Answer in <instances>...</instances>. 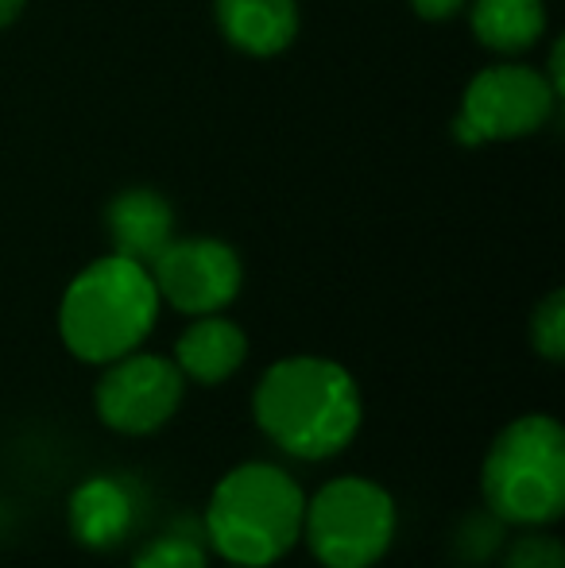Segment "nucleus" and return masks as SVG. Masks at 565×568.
Listing matches in <instances>:
<instances>
[{
  "mask_svg": "<svg viewBox=\"0 0 565 568\" xmlns=\"http://www.w3.org/2000/svg\"><path fill=\"white\" fill-rule=\"evenodd\" d=\"M252 414L275 449L299 460H330L353 445L364 403L356 379L337 359L286 356L260 375Z\"/></svg>",
  "mask_w": 565,
  "mask_h": 568,
  "instance_id": "f257e3e1",
  "label": "nucleus"
},
{
  "mask_svg": "<svg viewBox=\"0 0 565 568\" xmlns=\"http://www.w3.org/2000/svg\"><path fill=\"white\" fill-rule=\"evenodd\" d=\"M302 510L306 495L286 468L268 460L236 464L218 479L205 503V546L229 565L268 568L302 541Z\"/></svg>",
  "mask_w": 565,
  "mask_h": 568,
  "instance_id": "f03ea898",
  "label": "nucleus"
},
{
  "mask_svg": "<svg viewBox=\"0 0 565 568\" xmlns=\"http://www.w3.org/2000/svg\"><path fill=\"white\" fill-rule=\"evenodd\" d=\"M151 271L124 255H101L70 278L59 302V337L82 364L105 367L137 352L159 322Z\"/></svg>",
  "mask_w": 565,
  "mask_h": 568,
  "instance_id": "7ed1b4c3",
  "label": "nucleus"
},
{
  "mask_svg": "<svg viewBox=\"0 0 565 568\" xmlns=\"http://www.w3.org/2000/svg\"><path fill=\"white\" fill-rule=\"evenodd\" d=\"M484 507L504 526H554L565 510V429L523 414L496 434L481 468Z\"/></svg>",
  "mask_w": 565,
  "mask_h": 568,
  "instance_id": "20e7f679",
  "label": "nucleus"
},
{
  "mask_svg": "<svg viewBox=\"0 0 565 568\" xmlns=\"http://www.w3.org/2000/svg\"><path fill=\"white\" fill-rule=\"evenodd\" d=\"M395 526L392 491L369 476L330 479L302 510V541L322 568H372L392 549Z\"/></svg>",
  "mask_w": 565,
  "mask_h": 568,
  "instance_id": "39448f33",
  "label": "nucleus"
},
{
  "mask_svg": "<svg viewBox=\"0 0 565 568\" xmlns=\"http://www.w3.org/2000/svg\"><path fill=\"white\" fill-rule=\"evenodd\" d=\"M558 105V90L551 78L523 62L484 67L461 93V109L453 116V140L465 148L481 143H507L535 135L546 128Z\"/></svg>",
  "mask_w": 565,
  "mask_h": 568,
  "instance_id": "423d86ee",
  "label": "nucleus"
},
{
  "mask_svg": "<svg viewBox=\"0 0 565 568\" xmlns=\"http://www.w3.org/2000/svg\"><path fill=\"white\" fill-rule=\"evenodd\" d=\"M182 390H186V379H182L174 359L137 348L121 359H109L98 387H93V406L109 429L143 437L174 418Z\"/></svg>",
  "mask_w": 565,
  "mask_h": 568,
  "instance_id": "0eeeda50",
  "label": "nucleus"
},
{
  "mask_svg": "<svg viewBox=\"0 0 565 568\" xmlns=\"http://www.w3.org/2000/svg\"><path fill=\"white\" fill-rule=\"evenodd\" d=\"M148 271L155 278L159 302L186 317L221 314L225 306H233L244 283L241 255L213 236H174Z\"/></svg>",
  "mask_w": 565,
  "mask_h": 568,
  "instance_id": "6e6552de",
  "label": "nucleus"
},
{
  "mask_svg": "<svg viewBox=\"0 0 565 568\" xmlns=\"http://www.w3.org/2000/svg\"><path fill=\"white\" fill-rule=\"evenodd\" d=\"M137 487L121 476H90L74 487L67 503L70 534L85 549H117L137 530Z\"/></svg>",
  "mask_w": 565,
  "mask_h": 568,
  "instance_id": "1a4fd4ad",
  "label": "nucleus"
},
{
  "mask_svg": "<svg viewBox=\"0 0 565 568\" xmlns=\"http://www.w3.org/2000/svg\"><path fill=\"white\" fill-rule=\"evenodd\" d=\"M105 232L117 255L151 267L155 255L174 240V210L159 190L129 186L109 202Z\"/></svg>",
  "mask_w": 565,
  "mask_h": 568,
  "instance_id": "9d476101",
  "label": "nucleus"
},
{
  "mask_svg": "<svg viewBox=\"0 0 565 568\" xmlns=\"http://www.w3.org/2000/svg\"><path fill=\"white\" fill-rule=\"evenodd\" d=\"M174 364H179L182 379H194L202 387L233 379L249 359V337L236 322L225 314H202L182 329L174 341Z\"/></svg>",
  "mask_w": 565,
  "mask_h": 568,
  "instance_id": "9b49d317",
  "label": "nucleus"
},
{
  "mask_svg": "<svg viewBox=\"0 0 565 568\" xmlns=\"http://www.w3.org/2000/svg\"><path fill=\"white\" fill-rule=\"evenodd\" d=\"M213 16L221 36L252 59H275L299 36L294 0H218Z\"/></svg>",
  "mask_w": 565,
  "mask_h": 568,
  "instance_id": "f8f14e48",
  "label": "nucleus"
},
{
  "mask_svg": "<svg viewBox=\"0 0 565 568\" xmlns=\"http://www.w3.org/2000/svg\"><path fill=\"white\" fill-rule=\"evenodd\" d=\"M465 8L473 36L496 54L531 51L546 31L543 0H468Z\"/></svg>",
  "mask_w": 565,
  "mask_h": 568,
  "instance_id": "ddd939ff",
  "label": "nucleus"
},
{
  "mask_svg": "<svg viewBox=\"0 0 565 568\" xmlns=\"http://www.w3.org/2000/svg\"><path fill=\"white\" fill-rule=\"evenodd\" d=\"M132 568H210L202 523H190V518L174 523L171 530L151 538L148 546L132 557Z\"/></svg>",
  "mask_w": 565,
  "mask_h": 568,
  "instance_id": "4468645a",
  "label": "nucleus"
},
{
  "mask_svg": "<svg viewBox=\"0 0 565 568\" xmlns=\"http://www.w3.org/2000/svg\"><path fill=\"white\" fill-rule=\"evenodd\" d=\"M500 546H504V523L492 510L465 515L453 530V557L465 568H481L488 557H496Z\"/></svg>",
  "mask_w": 565,
  "mask_h": 568,
  "instance_id": "2eb2a0df",
  "label": "nucleus"
},
{
  "mask_svg": "<svg viewBox=\"0 0 565 568\" xmlns=\"http://www.w3.org/2000/svg\"><path fill=\"white\" fill-rule=\"evenodd\" d=\"M504 568H565L562 538L546 534L543 526H523L519 538L507 541Z\"/></svg>",
  "mask_w": 565,
  "mask_h": 568,
  "instance_id": "dca6fc26",
  "label": "nucleus"
},
{
  "mask_svg": "<svg viewBox=\"0 0 565 568\" xmlns=\"http://www.w3.org/2000/svg\"><path fill=\"white\" fill-rule=\"evenodd\" d=\"M531 344L543 359L562 364L565 359V294L551 291L531 314Z\"/></svg>",
  "mask_w": 565,
  "mask_h": 568,
  "instance_id": "f3484780",
  "label": "nucleus"
},
{
  "mask_svg": "<svg viewBox=\"0 0 565 568\" xmlns=\"http://www.w3.org/2000/svg\"><path fill=\"white\" fill-rule=\"evenodd\" d=\"M468 0H411L415 16H423L430 23H442V20H453V16L465 12Z\"/></svg>",
  "mask_w": 565,
  "mask_h": 568,
  "instance_id": "a211bd4d",
  "label": "nucleus"
},
{
  "mask_svg": "<svg viewBox=\"0 0 565 568\" xmlns=\"http://www.w3.org/2000/svg\"><path fill=\"white\" fill-rule=\"evenodd\" d=\"M23 4H28V0H0V28H8V23L20 20Z\"/></svg>",
  "mask_w": 565,
  "mask_h": 568,
  "instance_id": "6ab92c4d",
  "label": "nucleus"
},
{
  "mask_svg": "<svg viewBox=\"0 0 565 568\" xmlns=\"http://www.w3.org/2000/svg\"><path fill=\"white\" fill-rule=\"evenodd\" d=\"M233 568H241V565H233Z\"/></svg>",
  "mask_w": 565,
  "mask_h": 568,
  "instance_id": "aec40b11",
  "label": "nucleus"
}]
</instances>
